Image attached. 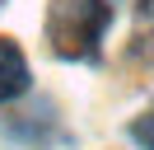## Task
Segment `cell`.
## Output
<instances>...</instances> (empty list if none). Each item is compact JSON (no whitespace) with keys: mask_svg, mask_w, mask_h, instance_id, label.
Instances as JSON below:
<instances>
[{"mask_svg":"<svg viewBox=\"0 0 154 150\" xmlns=\"http://www.w3.org/2000/svg\"><path fill=\"white\" fill-rule=\"evenodd\" d=\"M103 28H107V5L103 0H56L51 19H47L51 47L61 56H94Z\"/></svg>","mask_w":154,"mask_h":150,"instance_id":"obj_1","label":"cell"},{"mask_svg":"<svg viewBox=\"0 0 154 150\" xmlns=\"http://www.w3.org/2000/svg\"><path fill=\"white\" fill-rule=\"evenodd\" d=\"M23 89H28V61H23V52L10 38H0V103L19 99Z\"/></svg>","mask_w":154,"mask_h":150,"instance_id":"obj_2","label":"cell"},{"mask_svg":"<svg viewBox=\"0 0 154 150\" xmlns=\"http://www.w3.org/2000/svg\"><path fill=\"white\" fill-rule=\"evenodd\" d=\"M131 136H135V145L154 150V112H145V117H135V122H131Z\"/></svg>","mask_w":154,"mask_h":150,"instance_id":"obj_3","label":"cell"},{"mask_svg":"<svg viewBox=\"0 0 154 150\" xmlns=\"http://www.w3.org/2000/svg\"><path fill=\"white\" fill-rule=\"evenodd\" d=\"M145 14H154V0H145Z\"/></svg>","mask_w":154,"mask_h":150,"instance_id":"obj_4","label":"cell"}]
</instances>
